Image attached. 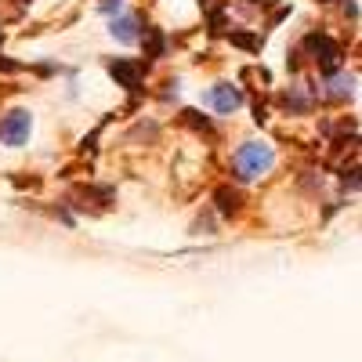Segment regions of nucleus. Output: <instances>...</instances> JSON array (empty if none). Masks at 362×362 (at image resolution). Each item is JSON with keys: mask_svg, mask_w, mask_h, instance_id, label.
I'll use <instances>...</instances> for the list:
<instances>
[{"mask_svg": "<svg viewBox=\"0 0 362 362\" xmlns=\"http://www.w3.org/2000/svg\"><path fill=\"white\" fill-rule=\"evenodd\" d=\"M29 138V116L25 112H11L8 119H0V141L4 145H22Z\"/></svg>", "mask_w": 362, "mask_h": 362, "instance_id": "2", "label": "nucleus"}, {"mask_svg": "<svg viewBox=\"0 0 362 362\" xmlns=\"http://www.w3.org/2000/svg\"><path fill=\"white\" fill-rule=\"evenodd\" d=\"M206 102L214 105L218 112H232V109H239V95H235V87H228V83H221V87L210 90Z\"/></svg>", "mask_w": 362, "mask_h": 362, "instance_id": "3", "label": "nucleus"}, {"mask_svg": "<svg viewBox=\"0 0 362 362\" xmlns=\"http://www.w3.org/2000/svg\"><path fill=\"white\" fill-rule=\"evenodd\" d=\"M112 37L116 40H138V18H119L112 25Z\"/></svg>", "mask_w": 362, "mask_h": 362, "instance_id": "4", "label": "nucleus"}, {"mask_svg": "<svg viewBox=\"0 0 362 362\" xmlns=\"http://www.w3.org/2000/svg\"><path fill=\"white\" fill-rule=\"evenodd\" d=\"M272 160H276V153H272L268 145H261V141H247V145L235 153V174L243 177V181H250V177L264 174V170L272 167Z\"/></svg>", "mask_w": 362, "mask_h": 362, "instance_id": "1", "label": "nucleus"}, {"mask_svg": "<svg viewBox=\"0 0 362 362\" xmlns=\"http://www.w3.org/2000/svg\"><path fill=\"white\" fill-rule=\"evenodd\" d=\"M102 8H105V11H116V8H119V0H102Z\"/></svg>", "mask_w": 362, "mask_h": 362, "instance_id": "5", "label": "nucleus"}]
</instances>
